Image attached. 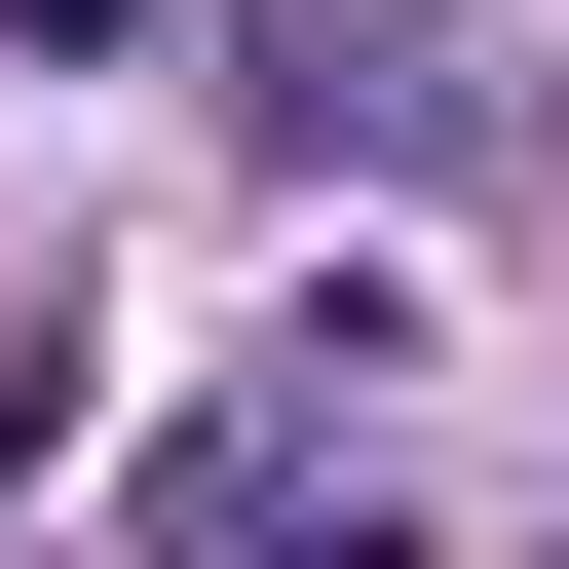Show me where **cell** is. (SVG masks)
<instances>
[{"label": "cell", "instance_id": "6da1fadb", "mask_svg": "<svg viewBox=\"0 0 569 569\" xmlns=\"http://www.w3.org/2000/svg\"><path fill=\"white\" fill-rule=\"evenodd\" d=\"M266 114H305V152H569V77L418 39V0H305V39H266Z\"/></svg>", "mask_w": 569, "mask_h": 569}]
</instances>
